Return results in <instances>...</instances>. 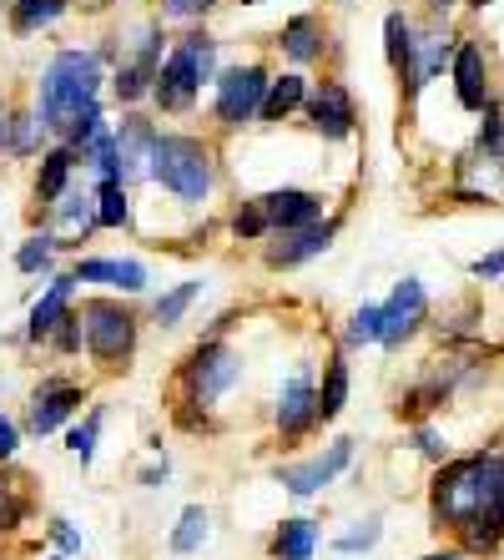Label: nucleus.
<instances>
[{
	"label": "nucleus",
	"mask_w": 504,
	"mask_h": 560,
	"mask_svg": "<svg viewBox=\"0 0 504 560\" xmlns=\"http://www.w3.org/2000/svg\"><path fill=\"white\" fill-rule=\"evenodd\" d=\"M338 237V218H324V222H308V228H283V233H268L262 237V268L272 273H293L303 262L324 258L333 248Z\"/></svg>",
	"instance_id": "obj_10"
},
{
	"label": "nucleus",
	"mask_w": 504,
	"mask_h": 560,
	"mask_svg": "<svg viewBox=\"0 0 504 560\" xmlns=\"http://www.w3.org/2000/svg\"><path fill=\"white\" fill-rule=\"evenodd\" d=\"M454 61V36L449 31H414V46H409V61H403V71H399V86H403V96L414 102L419 92H424L429 81L439 77L444 66Z\"/></svg>",
	"instance_id": "obj_16"
},
{
	"label": "nucleus",
	"mask_w": 504,
	"mask_h": 560,
	"mask_svg": "<svg viewBox=\"0 0 504 560\" xmlns=\"http://www.w3.org/2000/svg\"><path fill=\"white\" fill-rule=\"evenodd\" d=\"M479 117H484V127H479V152L504 156V112H500V102H490Z\"/></svg>",
	"instance_id": "obj_39"
},
{
	"label": "nucleus",
	"mask_w": 504,
	"mask_h": 560,
	"mask_svg": "<svg viewBox=\"0 0 504 560\" xmlns=\"http://www.w3.org/2000/svg\"><path fill=\"white\" fill-rule=\"evenodd\" d=\"M77 273H51V283H46V293H40L36 303H31L26 313V343H46L51 339V328L61 324L66 313L77 308Z\"/></svg>",
	"instance_id": "obj_18"
},
{
	"label": "nucleus",
	"mask_w": 504,
	"mask_h": 560,
	"mask_svg": "<svg viewBox=\"0 0 504 560\" xmlns=\"http://www.w3.org/2000/svg\"><path fill=\"white\" fill-rule=\"evenodd\" d=\"M21 434H26V424H15L11 415H0V465H11V459L21 455Z\"/></svg>",
	"instance_id": "obj_43"
},
{
	"label": "nucleus",
	"mask_w": 504,
	"mask_h": 560,
	"mask_svg": "<svg viewBox=\"0 0 504 560\" xmlns=\"http://www.w3.org/2000/svg\"><path fill=\"white\" fill-rule=\"evenodd\" d=\"M378 540H384V521H378V515H368V521H359L353 530L333 535V550H338V556H368Z\"/></svg>",
	"instance_id": "obj_36"
},
{
	"label": "nucleus",
	"mask_w": 504,
	"mask_h": 560,
	"mask_svg": "<svg viewBox=\"0 0 504 560\" xmlns=\"http://www.w3.org/2000/svg\"><path fill=\"white\" fill-rule=\"evenodd\" d=\"M278 51L288 56L293 66H313L324 61V21L318 15H288L283 31H278Z\"/></svg>",
	"instance_id": "obj_22"
},
{
	"label": "nucleus",
	"mask_w": 504,
	"mask_h": 560,
	"mask_svg": "<svg viewBox=\"0 0 504 560\" xmlns=\"http://www.w3.org/2000/svg\"><path fill=\"white\" fill-rule=\"evenodd\" d=\"M202 288H208L202 278H181V283H172L167 293L152 303V324H156V328H177L181 318L192 313V303L202 299Z\"/></svg>",
	"instance_id": "obj_27"
},
{
	"label": "nucleus",
	"mask_w": 504,
	"mask_h": 560,
	"mask_svg": "<svg viewBox=\"0 0 504 560\" xmlns=\"http://www.w3.org/2000/svg\"><path fill=\"white\" fill-rule=\"evenodd\" d=\"M31 515V495H21V490H11V485L0 480V535L21 530Z\"/></svg>",
	"instance_id": "obj_38"
},
{
	"label": "nucleus",
	"mask_w": 504,
	"mask_h": 560,
	"mask_svg": "<svg viewBox=\"0 0 504 560\" xmlns=\"http://www.w3.org/2000/svg\"><path fill=\"white\" fill-rule=\"evenodd\" d=\"M272 430H278V444H297L303 434L318 430V378H313L308 359H297V364L288 369V378L278 384Z\"/></svg>",
	"instance_id": "obj_8"
},
{
	"label": "nucleus",
	"mask_w": 504,
	"mask_h": 560,
	"mask_svg": "<svg viewBox=\"0 0 504 560\" xmlns=\"http://www.w3.org/2000/svg\"><path fill=\"white\" fill-rule=\"evenodd\" d=\"M77 167H81V156L71 152L66 142H56V147H46V152H40V167H36V202H40V208H51L56 197L71 187Z\"/></svg>",
	"instance_id": "obj_23"
},
{
	"label": "nucleus",
	"mask_w": 504,
	"mask_h": 560,
	"mask_svg": "<svg viewBox=\"0 0 504 560\" xmlns=\"http://www.w3.org/2000/svg\"><path fill=\"white\" fill-rule=\"evenodd\" d=\"M112 137H117V162H121V183H146V167H152V147L156 137H162V127H156L152 117H142L137 106H131L127 117L112 127Z\"/></svg>",
	"instance_id": "obj_15"
},
{
	"label": "nucleus",
	"mask_w": 504,
	"mask_h": 560,
	"mask_svg": "<svg viewBox=\"0 0 504 560\" xmlns=\"http://www.w3.org/2000/svg\"><path fill=\"white\" fill-rule=\"evenodd\" d=\"M36 137H40L36 112H11V131H5V152L31 156V152H36Z\"/></svg>",
	"instance_id": "obj_37"
},
{
	"label": "nucleus",
	"mask_w": 504,
	"mask_h": 560,
	"mask_svg": "<svg viewBox=\"0 0 504 560\" xmlns=\"http://www.w3.org/2000/svg\"><path fill=\"white\" fill-rule=\"evenodd\" d=\"M469 5H474V11H484V5H494V0H469Z\"/></svg>",
	"instance_id": "obj_50"
},
{
	"label": "nucleus",
	"mask_w": 504,
	"mask_h": 560,
	"mask_svg": "<svg viewBox=\"0 0 504 560\" xmlns=\"http://www.w3.org/2000/svg\"><path fill=\"white\" fill-rule=\"evenodd\" d=\"M222 0H162V21H202Z\"/></svg>",
	"instance_id": "obj_42"
},
{
	"label": "nucleus",
	"mask_w": 504,
	"mask_h": 560,
	"mask_svg": "<svg viewBox=\"0 0 504 560\" xmlns=\"http://www.w3.org/2000/svg\"><path fill=\"white\" fill-rule=\"evenodd\" d=\"M81 405H86V384H77V378H61V374H46L36 389H31L26 434L46 440V434L66 430V424L81 415Z\"/></svg>",
	"instance_id": "obj_9"
},
{
	"label": "nucleus",
	"mask_w": 504,
	"mask_h": 560,
	"mask_svg": "<svg viewBox=\"0 0 504 560\" xmlns=\"http://www.w3.org/2000/svg\"><path fill=\"white\" fill-rule=\"evenodd\" d=\"M96 228H106V233L131 228V187L127 183H96Z\"/></svg>",
	"instance_id": "obj_30"
},
{
	"label": "nucleus",
	"mask_w": 504,
	"mask_h": 560,
	"mask_svg": "<svg viewBox=\"0 0 504 560\" xmlns=\"http://www.w3.org/2000/svg\"><path fill=\"white\" fill-rule=\"evenodd\" d=\"M102 424H106V405H91L81 419L66 424V450L81 459V469L96 459V440H102Z\"/></svg>",
	"instance_id": "obj_31"
},
{
	"label": "nucleus",
	"mask_w": 504,
	"mask_h": 560,
	"mask_svg": "<svg viewBox=\"0 0 504 560\" xmlns=\"http://www.w3.org/2000/svg\"><path fill=\"white\" fill-rule=\"evenodd\" d=\"M227 233H233L237 243H262V237L272 233L268 218H262V202H258V197H247V202H237L233 218H227Z\"/></svg>",
	"instance_id": "obj_34"
},
{
	"label": "nucleus",
	"mask_w": 504,
	"mask_h": 560,
	"mask_svg": "<svg viewBox=\"0 0 504 560\" xmlns=\"http://www.w3.org/2000/svg\"><path fill=\"white\" fill-rule=\"evenodd\" d=\"M172 480V465H167V455L156 459V465H146L142 475H137V485H146V490H162V485Z\"/></svg>",
	"instance_id": "obj_45"
},
{
	"label": "nucleus",
	"mask_w": 504,
	"mask_h": 560,
	"mask_svg": "<svg viewBox=\"0 0 504 560\" xmlns=\"http://www.w3.org/2000/svg\"><path fill=\"white\" fill-rule=\"evenodd\" d=\"M46 540H51L61 556H81V546H86V540H81V530L66 521V515H51V521H46Z\"/></svg>",
	"instance_id": "obj_41"
},
{
	"label": "nucleus",
	"mask_w": 504,
	"mask_h": 560,
	"mask_svg": "<svg viewBox=\"0 0 504 560\" xmlns=\"http://www.w3.org/2000/svg\"><path fill=\"white\" fill-rule=\"evenodd\" d=\"M384 339V308L378 303H359L349 313V328H343V349H374Z\"/></svg>",
	"instance_id": "obj_32"
},
{
	"label": "nucleus",
	"mask_w": 504,
	"mask_h": 560,
	"mask_svg": "<svg viewBox=\"0 0 504 560\" xmlns=\"http://www.w3.org/2000/svg\"><path fill=\"white\" fill-rule=\"evenodd\" d=\"M349 465H353V440L343 434V440L328 444L324 455L303 459V465H278V469H272V480L283 485V490H288L293 500H313L318 490H328V485H333Z\"/></svg>",
	"instance_id": "obj_11"
},
{
	"label": "nucleus",
	"mask_w": 504,
	"mask_h": 560,
	"mask_svg": "<svg viewBox=\"0 0 504 560\" xmlns=\"http://www.w3.org/2000/svg\"><path fill=\"white\" fill-rule=\"evenodd\" d=\"M414 450H419V455H429V459H439V465H444V455H449V450H444V440L429 430V424H419V430H414Z\"/></svg>",
	"instance_id": "obj_44"
},
{
	"label": "nucleus",
	"mask_w": 504,
	"mask_h": 560,
	"mask_svg": "<svg viewBox=\"0 0 504 560\" xmlns=\"http://www.w3.org/2000/svg\"><path fill=\"white\" fill-rule=\"evenodd\" d=\"M146 183H156L181 208H202L218 187V147L192 137V131H162L152 147Z\"/></svg>",
	"instance_id": "obj_4"
},
{
	"label": "nucleus",
	"mask_w": 504,
	"mask_h": 560,
	"mask_svg": "<svg viewBox=\"0 0 504 560\" xmlns=\"http://www.w3.org/2000/svg\"><path fill=\"white\" fill-rule=\"evenodd\" d=\"M409 46H414V21L403 11H394L384 21V51H388V66H394V77L403 71V61H409Z\"/></svg>",
	"instance_id": "obj_35"
},
{
	"label": "nucleus",
	"mask_w": 504,
	"mask_h": 560,
	"mask_svg": "<svg viewBox=\"0 0 504 560\" xmlns=\"http://www.w3.org/2000/svg\"><path fill=\"white\" fill-rule=\"evenodd\" d=\"M102 131H106V106H102V102H91V106H81L77 117H71V121H66V127H61V142L81 156V147H86V142H96Z\"/></svg>",
	"instance_id": "obj_33"
},
{
	"label": "nucleus",
	"mask_w": 504,
	"mask_h": 560,
	"mask_svg": "<svg viewBox=\"0 0 504 560\" xmlns=\"http://www.w3.org/2000/svg\"><path fill=\"white\" fill-rule=\"evenodd\" d=\"M77 283H96V288H112V293H146V268L137 258H77L71 262Z\"/></svg>",
	"instance_id": "obj_20"
},
{
	"label": "nucleus",
	"mask_w": 504,
	"mask_h": 560,
	"mask_svg": "<svg viewBox=\"0 0 504 560\" xmlns=\"http://www.w3.org/2000/svg\"><path fill=\"white\" fill-rule=\"evenodd\" d=\"M46 349L51 353H61V359H71V353H81V313L71 308L61 318V324L51 328V339H46Z\"/></svg>",
	"instance_id": "obj_40"
},
{
	"label": "nucleus",
	"mask_w": 504,
	"mask_h": 560,
	"mask_svg": "<svg viewBox=\"0 0 504 560\" xmlns=\"http://www.w3.org/2000/svg\"><path fill=\"white\" fill-rule=\"evenodd\" d=\"M469 273H474V278H504V248L490 253V258H474V262H469Z\"/></svg>",
	"instance_id": "obj_46"
},
{
	"label": "nucleus",
	"mask_w": 504,
	"mask_h": 560,
	"mask_svg": "<svg viewBox=\"0 0 504 560\" xmlns=\"http://www.w3.org/2000/svg\"><path fill=\"white\" fill-rule=\"evenodd\" d=\"M378 308H384V339H378V349H388V353H399L429 324V293L419 278H399L394 293Z\"/></svg>",
	"instance_id": "obj_13"
},
{
	"label": "nucleus",
	"mask_w": 504,
	"mask_h": 560,
	"mask_svg": "<svg viewBox=\"0 0 504 560\" xmlns=\"http://www.w3.org/2000/svg\"><path fill=\"white\" fill-rule=\"evenodd\" d=\"M349 389H353V369H349V349L328 353L324 378H318V424H333L349 405Z\"/></svg>",
	"instance_id": "obj_24"
},
{
	"label": "nucleus",
	"mask_w": 504,
	"mask_h": 560,
	"mask_svg": "<svg viewBox=\"0 0 504 560\" xmlns=\"http://www.w3.org/2000/svg\"><path fill=\"white\" fill-rule=\"evenodd\" d=\"M429 515L459 535V550H500L504 540V455L484 450L439 465L429 485Z\"/></svg>",
	"instance_id": "obj_1"
},
{
	"label": "nucleus",
	"mask_w": 504,
	"mask_h": 560,
	"mask_svg": "<svg viewBox=\"0 0 504 560\" xmlns=\"http://www.w3.org/2000/svg\"><path fill=\"white\" fill-rule=\"evenodd\" d=\"M212 77H218V40H212V31L187 26L167 46L162 66H156V81L146 102L156 112H167V117H187L202 102V86H212Z\"/></svg>",
	"instance_id": "obj_3"
},
{
	"label": "nucleus",
	"mask_w": 504,
	"mask_h": 560,
	"mask_svg": "<svg viewBox=\"0 0 504 560\" xmlns=\"http://www.w3.org/2000/svg\"><path fill=\"white\" fill-rule=\"evenodd\" d=\"M243 5H268V0H243Z\"/></svg>",
	"instance_id": "obj_52"
},
{
	"label": "nucleus",
	"mask_w": 504,
	"mask_h": 560,
	"mask_svg": "<svg viewBox=\"0 0 504 560\" xmlns=\"http://www.w3.org/2000/svg\"><path fill=\"white\" fill-rule=\"evenodd\" d=\"M5 131H11V106H5V92H0V152H5Z\"/></svg>",
	"instance_id": "obj_47"
},
{
	"label": "nucleus",
	"mask_w": 504,
	"mask_h": 560,
	"mask_svg": "<svg viewBox=\"0 0 504 560\" xmlns=\"http://www.w3.org/2000/svg\"><path fill=\"white\" fill-rule=\"evenodd\" d=\"M272 71L262 61H237V66H218L212 77V121L222 131H243L258 121L262 92H268Z\"/></svg>",
	"instance_id": "obj_7"
},
{
	"label": "nucleus",
	"mask_w": 504,
	"mask_h": 560,
	"mask_svg": "<svg viewBox=\"0 0 504 560\" xmlns=\"http://www.w3.org/2000/svg\"><path fill=\"white\" fill-rule=\"evenodd\" d=\"M303 112H308V127L318 131L324 142H349L353 131H359V102H353V92L343 81H318V86H308Z\"/></svg>",
	"instance_id": "obj_12"
},
{
	"label": "nucleus",
	"mask_w": 504,
	"mask_h": 560,
	"mask_svg": "<svg viewBox=\"0 0 504 560\" xmlns=\"http://www.w3.org/2000/svg\"><path fill=\"white\" fill-rule=\"evenodd\" d=\"M303 102H308V77H303V71H278V77L268 81V92H262L258 121L262 127H283Z\"/></svg>",
	"instance_id": "obj_21"
},
{
	"label": "nucleus",
	"mask_w": 504,
	"mask_h": 560,
	"mask_svg": "<svg viewBox=\"0 0 504 560\" xmlns=\"http://www.w3.org/2000/svg\"><path fill=\"white\" fill-rule=\"evenodd\" d=\"M258 202H262V218H268L272 233L324 222V192H308V187H272V192H262Z\"/></svg>",
	"instance_id": "obj_17"
},
{
	"label": "nucleus",
	"mask_w": 504,
	"mask_h": 560,
	"mask_svg": "<svg viewBox=\"0 0 504 560\" xmlns=\"http://www.w3.org/2000/svg\"><path fill=\"white\" fill-rule=\"evenodd\" d=\"M243 378V353L222 334H202L192 343V353L177 364V405H192V409H218V399L233 389Z\"/></svg>",
	"instance_id": "obj_6"
},
{
	"label": "nucleus",
	"mask_w": 504,
	"mask_h": 560,
	"mask_svg": "<svg viewBox=\"0 0 504 560\" xmlns=\"http://www.w3.org/2000/svg\"><path fill=\"white\" fill-rule=\"evenodd\" d=\"M449 5H454V0H429V11H434V15H444Z\"/></svg>",
	"instance_id": "obj_49"
},
{
	"label": "nucleus",
	"mask_w": 504,
	"mask_h": 560,
	"mask_svg": "<svg viewBox=\"0 0 504 560\" xmlns=\"http://www.w3.org/2000/svg\"><path fill=\"white\" fill-rule=\"evenodd\" d=\"M56 253H61V243H56V233L46 228V233H31L21 248H15V273L26 278H51L56 273Z\"/></svg>",
	"instance_id": "obj_29"
},
{
	"label": "nucleus",
	"mask_w": 504,
	"mask_h": 560,
	"mask_svg": "<svg viewBox=\"0 0 504 560\" xmlns=\"http://www.w3.org/2000/svg\"><path fill=\"white\" fill-rule=\"evenodd\" d=\"M106 86V61L96 56V46H61L51 61L40 66L36 77V121L40 131L61 137V127L77 117L81 106L102 102Z\"/></svg>",
	"instance_id": "obj_2"
},
{
	"label": "nucleus",
	"mask_w": 504,
	"mask_h": 560,
	"mask_svg": "<svg viewBox=\"0 0 504 560\" xmlns=\"http://www.w3.org/2000/svg\"><path fill=\"white\" fill-rule=\"evenodd\" d=\"M208 535H212V510L208 505H187L177 515V525H172V535H167V550L172 556H197V550L208 546Z\"/></svg>",
	"instance_id": "obj_26"
},
{
	"label": "nucleus",
	"mask_w": 504,
	"mask_h": 560,
	"mask_svg": "<svg viewBox=\"0 0 504 560\" xmlns=\"http://www.w3.org/2000/svg\"><path fill=\"white\" fill-rule=\"evenodd\" d=\"M318 550V521L308 515H293V521H278L268 535V560H313Z\"/></svg>",
	"instance_id": "obj_25"
},
{
	"label": "nucleus",
	"mask_w": 504,
	"mask_h": 560,
	"mask_svg": "<svg viewBox=\"0 0 504 560\" xmlns=\"http://www.w3.org/2000/svg\"><path fill=\"white\" fill-rule=\"evenodd\" d=\"M81 349L102 374H127L137 359V339H142V318L137 308L112 293H91L81 299Z\"/></svg>",
	"instance_id": "obj_5"
},
{
	"label": "nucleus",
	"mask_w": 504,
	"mask_h": 560,
	"mask_svg": "<svg viewBox=\"0 0 504 560\" xmlns=\"http://www.w3.org/2000/svg\"><path fill=\"white\" fill-rule=\"evenodd\" d=\"M429 560H465V550L454 546V550H439V556H429Z\"/></svg>",
	"instance_id": "obj_48"
},
{
	"label": "nucleus",
	"mask_w": 504,
	"mask_h": 560,
	"mask_svg": "<svg viewBox=\"0 0 504 560\" xmlns=\"http://www.w3.org/2000/svg\"><path fill=\"white\" fill-rule=\"evenodd\" d=\"M71 11V0H11V31L15 36H36V31L56 26Z\"/></svg>",
	"instance_id": "obj_28"
},
{
	"label": "nucleus",
	"mask_w": 504,
	"mask_h": 560,
	"mask_svg": "<svg viewBox=\"0 0 504 560\" xmlns=\"http://www.w3.org/2000/svg\"><path fill=\"white\" fill-rule=\"evenodd\" d=\"M449 71H454V96H459V106H465V112H484V106L494 102L490 66H484V51H479L474 40H459V46H454Z\"/></svg>",
	"instance_id": "obj_19"
},
{
	"label": "nucleus",
	"mask_w": 504,
	"mask_h": 560,
	"mask_svg": "<svg viewBox=\"0 0 504 560\" xmlns=\"http://www.w3.org/2000/svg\"><path fill=\"white\" fill-rule=\"evenodd\" d=\"M46 560H71V556H61V550H56V556H46Z\"/></svg>",
	"instance_id": "obj_51"
},
{
	"label": "nucleus",
	"mask_w": 504,
	"mask_h": 560,
	"mask_svg": "<svg viewBox=\"0 0 504 560\" xmlns=\"http://www.w3.org/2000/svg\"><path fill=\"white\" fill-rule=\"evenodd\" d=\"M46 228L56 233L61 253H77L81 243L96 233V187H91V192H81V187H66L51 208H46Z\"/></svg>",
	"instance_id": "obj_14"
}]
</instances>
